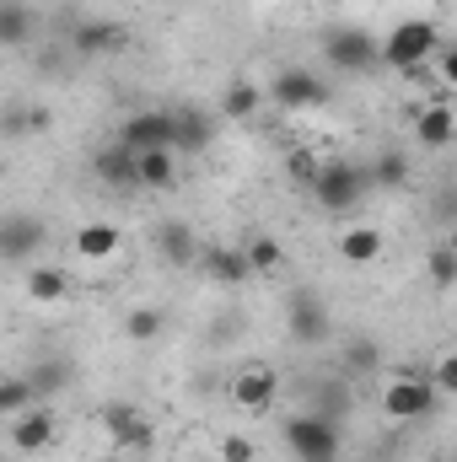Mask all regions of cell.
Returning a JSON list of instances; mask_svg holds the SVG:
<instances>
[{
  "instance_id": "1",
  "label": "cell",
  "mask_w": 457,
  "mask_h": 462,
  "mask_svg": "<svg viewBox=\"0 0 457 462\" xmlns=\"http://www.w3.org/2000/svg\"><path fill=\"white\" fill-rule=\"evenodd\" d=\"M442 54V32L431 16H404L387 38H382V65L393 70H420V65H436Z\"/></svg>"
},
{
  "instance_id": "2",
  "label": "cell",
  "mask_w": 457,
  "mask_h": 462,
  "mask_svg": "<svg viewBox=\"0 0 457 462\" xmlns=\"http://www.w3.org/2000/svg\"><path fill=\"white\" fill-rule=\"evenodd\" d=\"M366 194H371V167H360V162H323V172L312 178V199L329 216L355 210Z\"/></svg>"
},
{
  "instance_id": "3",
  "label": "cell",
  "mask_w": 457,
  "mask_h": 462,
  "mask_svg": "<svg viewBox=\"0 0 457 462\" xmlns=\"http://www.w3.org/2000/svg\"><path fill=\"white\" fill-rule=\"evenodd\" d=\"M285 447L296 452V462H340V420L302 409L296 420H285Z\"/></svg>"
},
{
  "instance_id": "4",
  "label": "cell",
  "mask_w": 457,
  "mask_h": 462,
  "mask_svg": "<svg viewBox=\"0 0 457 462\" xmlns=\"http://www.w3.org/2000/svg\"><path fill=\"white\" fill-rule=\"evenodd\" d=\"M436 403H442V393H436V382L420 376V371H404V376H393V382L382 387V414L398 420V425H415V420L436 414Z\"/></svg>"
},
{
  "instance_id": "5",
  "label": "cell",
  "mask_w": 457,
  "mask_h": 462,
  "mask_svg": "<svg viewBox=\"0 0 457 462\" xmlns=\"http://www.w3.org/2000/svg\"><path fill=\"white\" fill-rule=\"evenodd\" d=\"M323 60L334 70H350V76H366L382 65V43L366 32V27H329L323 32Z\"/></svg>"
},
{
  "instance_id": "6",
  "label": "cell",
  "mask_w": 457,
  "mask_h": 462,
  "mask_svg": "<svg viewBox=\"0 0 457 462\" xmlns=\"http://www.w3.org/2000/svg\"><path fill=\"white\" fill-rule=\"evenodd\" d=\"M269 103H275V108H285V114L323 108V103H329V81H323L318 70H302V65H291V70H280V76L269 81Z\"/></svg>"
},
{
  "instance_id": "7",
  "label": "cell",
  "mask_w": 457,
  "mask_h": 462,
  "mask_svg": "<svg viewBox=\"0 0 457 462\" xmlns=\"http://www.w3.org/2000/svg\"><path fill=\"white\" fill-rule=\"evenodd\" d=\"M103 430H108V441H114L118 452H135V457H145L151 447H156V425L135 409V403H103Z\"/></svg>"
},
{
  "instance_id": "8",
  "label": "cell",
  "mask_w": 457,
  "mask_h": 462,
  "mask_svg": "<svg viewBox=\"0 0 457 462\" xmlns=\"http://www.w3.org/2000/svg\"><path fill=\"white\" fill-rule=\"evenodd\" d=\"M231 403L247 414H269L280 403V371L275 365H242L231 376Z\"/></svg>"
},
{
  "instance_id": "9",
  "label": "cell",
  "mask_w": 457,
  "mask_h": 462,
  "mask_svg": "<svg viewBox=\"0 0 457 462\" xmlns=\"http://www.w3.org/2000/svg\"><path fill=\"white\" fill-rule=\"evenodd\" d=\"M285 328H291V339L302 349H318L334 334V318H329V307H323L312 291H302V296H291V307H285Z\"/></svg>"
},
{
  "instance_id": "10",
  "label": "cell",
  "mask_w": 457,
  "mask_h": 462,
  "mask_svg": "<svg viewBox=\"0 0 457 462\" xmlns=\"http://www.w3.org/2000/svg\"><path fill=\"white\" fill-rule=\"evenodd\" d=\"M118 140L129 151H173V114L167 108H140V114L124 118Z\"/></svg>"
},
{
  "instance_id": "11",
  "label": "cell",
  "mask_w": 457,
  "mask_h": 462,
  "mask_svg": "<svg viewBox=\"0 0 457 462\" xmlns=\"http://www.w3.org/2000/svg\"><path fill=\"white\" fill-rule=\"evenodd\" d=\"M54 436H60V420H54V409H49V403H38V409H27V414H16V420H11V447H16L22 457L49 452V447H54Z\"/></svg>"
},
{
  "instance_id": "12",
  "label": "cell",
  "mask_w": 457,
  "mask_h": 462,
  "mask_svg": "<svg viewBox=\"0 0 457 462\" xmlns=\"http://www.w3.org/2000/svg\"><path fill=\"white\" fill-rule=\"evenodd\" d=\"M43 247V221L38 216H5L0 221V258L5 263H27Z\"/></svg>"
},
{
  "instance_id": "13",
  "label": "cell",
  "mask_w": 457,
  "mask_h": 462,
  "mask_svg": "<svg viewBox=\"0 0 457 462\" xmlns=\"http://www.w3.org/2000/svg\"><path fill=\"white\" fill-rule=\"evenodd\" d=\"M92 172H98L108 189H140V151H129L124 140H114V145H103V151L92 156Z\"/></svg>"
},
{
  "instance_id": "14",
  "label": "cell",
  "mask_w": 457,
  "mask_h": 462,
  "mask_svg": "<svg viewBox=\"0 0 457 462\" xmlns=\"http://www.w3.org/2000/svg\"><path fill=\"white\" fill-rule=\"evenodd\" d=\"M70 43H76V54H87V60H108L118 54L124 43H129V32L118 27V22H103V16H87L76 32H70Z\"/></svg>"
},
{
  "instance_id": "15",
  "label": "cell",
  "mask_w": 457,
  "mask_h": 462,
  "mask_svg": "<svg viewBox=\"0 0 457 462\" xmlns=\"http://www.w3.org/2000/svg\"><path fill=\"white\" fill-rule=\"evenodd\" d=\"M210 140H216V118L205 114V108H194V103L173 108V151H189V156H200Z\"/></svg>"
},
{
  "instance_id": "16",
  "label": "cell",
  "mask_w": 457,
  "mask_h": 462,
  "mask_svg": "<svg viewBox=\"0 0 457 462\" xmlns=\"http://www.w3.org/2000/svg\"><path fill=\"white\" fill-rule=\"evenodd\" d=\"M156 253H162L173 269H194V258H200L194 226H189V221H162V226H156Z\"/></svg>"
},
{
  "instance_id": "17",
  "label": "cell",
  "mask_w": 457,
  "mask_h": 462,
  "mask_svg": "<svg viewBox=\"0 0 457 462\" xmlns=\"http://www.w3.org/2000/svg\"><path fill=\"white\" fill-rule=\"evenodd\" d=\"M415 140H420V145H431V151H447V145L457 140V114L447 108V103L420 108V118H415Z\"/></svg>"
},
{
  "instance_id": "18",
  "label": "cell",
  "mask_w": 457,
  "mask_h": 462,
  "mask_svg": "<svg viewBox=\"0 0 457 462\" xmlns=\"http://www.w3.org/2000/svg\"><path fill=\"white\" fill-rule=\"evenodd\" d=\"M382 253H387V236H382L377 226L340 231V258H344V263H360V269H366V263H377Z\"/></svg>"
},
{
  "instance_id": "19",
  "label": "cell",
  "mask_w": 457,
  "mask_h": 462,
  "mask_svg": "<svg viewBox=\"0 0 457 462\" xmlns=\"http://www.w3.org/2000/svg\"><path fill=\"white\" fill-rule=\"evenodd\" d=\"M118 242H124V231H118L114 221H92V226L76 231V253H81L87 263H103V258H114Z\"/></svg>"
},
{
  "instance_id": "20",
  "label": "cell",
  "mask_w": 457,
  "mask_h": 462,
  "mask_svg": "<svg viewBox=\"0 0 457 462\" xmlns=\"http://www.w3.org/2000/svg\"><path fill=\"white\" fill-rule=\"evenodd\" d=\"M264 103H269V92H258V81H231L227 92H221V118L247 124V118H258Z\"/></svg>"
},
{
  "instance_id": "21",
  "label": "cell",
  "mask_w": 457,
  "mask_h": 462,
  "mask_svg": "<svg viewBox=\"0 0 457 462\" xmlns=\"http://www.w3.org/2000/svg\"><path fill=\"white\" fill-rule=\"evenodd\" d=\"M409 183H415V167H409V156H404V151H382V156L371 162V189L404 194Z\"/></svg>"
},
{
  "instance_id": "22",
  "label": "cell",
  "mask_w": 457,
  "mask_h": 462,
  "mask_svg": "<svg viewBox=\"0 0 457 462\" xmlns=\"http://www.w3.org/2000/svg\"><path fill=\"white\" fill-rule=\"evenodd\" d=\"M205 269H210L216 285H242V280H253V263H247L242 247H210V253H205Z\"/></svg>"
},
{
  "instance_id": "23",
  "label": "cell",
  "mask_w": 457,
  "mask_h": 462,
  "mask_svg": "<svg viewBox=\"0 0 457 462\" xmlns=\"http://www.w3.org/2000/svg\"><path fill=\"white\" fill-rule=\"evenodd\" d=\"M27 296H33V301H43V307H54V301H65V296H70V274H65V269H54V263H38V269L27 274Z\"/></svg>"
},
{
  "instance_id": "24",
  "label": "cell",
  "mask_w": 457,
  "mask_h": 462,
  "mask_svg": "<svg viewBox=\"0 0 457 462\" xmlns=\"http://www.w3.org/2000/svg\"><path fill=\"white\" fill-rule=\"evenodd\" d=\"M38 403H43V398H38V382H33V376H5V382H0V414L16 420V414H27V409H38Z\"/></svg>"
},
{
  "instance_id": "25",
  "label": "cell",
  "mask_w": 457,
  "mask_h": 462,
  "mask_svg": "<svg viewBox=\"0 0 457 462\" xmlns=\"http://www.w3.org/2000/svg\"><path fill=\"white\" fill-rule=\"evenodd\" d=\"M27 32H33V11L22 0H0V43L5 49H22Z\"/></svg>"
},
{
  "instance_id": "26",
  "label": "cell",
  "mask_w": 457,
  "mask_h": 462,
  "mask_svg": "<svg viewBox=\"0 0 457 462\" xmlns=\"http://www.w3.org/2000/svg\"><path fill=\"white\" fill-rule=\"evenodd\" d=\"M173 183H178L173 151H140V189H173Z\"/></svg>"
},
{
  "instance_id": "27",
  "label": "cell",
  "mask_w": 457,
  "mask_h": 462,
  "mask_svg": "<svg viewBox=\"0 0 457 462\" xmlns=\"http://www.w3.org/2000/svg\"><path fill=\"white\" fill-rule=\"evenodd\" d=\"M242 253H247V263H253V274H280V263H285V247L269 236V231H258V236H247L242 242Z\"/></svg>"
},
{
  "instance_id": "28",
  "label": "cell",
  "mask_w": 457,
  "mask_h": 462,
  "mask_svg": "<svg viewBox=\"0 0 457 462\" xmlns=\"http://www.w3.org/2000/svg\"><path fill=\"white\" fill-rule=\"evenodd\" d=\"M425 274H431L436 291H452L457 285V242H436V247L425 253Z\"/></svg>"
},
{
  "instance_id": "29",
  "label": "cell",
  "mask_w": 457,
  "mask_h": 462,
  "mask_svg": "<svg viewBox=\"0 0 457 462\" xmlns=\"http://www.w3.org/2000/svg\"><path fill=\"white\" fill-rule=\"evenodd\" d=\"M162 323H167L162 307H135V312L124 318V339H129V345H151V339L162 334Z\"/></svg>"
},
{
  "instance_id": "30",
  "label": "cell",
  "mask_w": 457,
  "mask_h": 462,
  "mask_svg": "<svg viewBox=\"0 0 457 462\" xmlns=\"http://www.w3.org/2000/svg\"><path fill=\"white\" fill-rule=\"evenodd\" d=\"M377 360H382L377 339H344V371H350V376H366V371H377Z\"/></svg>"
},
{
  "instance_id": "31",
  "label": "cell",
  "mask_w": 457,
  "mask_h": 462,
  "mask_svg": "<svg viewBox=\"0 0 457 462\" xmlns=\"http://www.w3.org/2000/svg\"><path fill=\"white\" fill-rule=\"evenodd\" d=\"M33 382H38V398L49 403L60 387H70V365H65V360H43V365L33 371Z\"/></svg>"
},
{
  "instance_id": "32",
  "label": "cell",
  "mask_w": 457,
  "mask_h": 462,
  "mask_svg": "<svg viewBox=\"0 0 457 462\" xmlns=\"http://www.w3.org/2000/svg\"><path fill=\"white\" fill-rule=\"evenodd\" d=\"M216 457H221V462H258V441H253V436H242V430H231V436H221Z\"/></svg>"
},
{
  "instance_id": "33",
  "label": "cell",
  "mask_w": 457,
  "mask_h": 462,
  "mask_svg": "<svg viewBox=\"0 0 457 462\" xmlns=\"http://www.w3.org/2000/svg\"><path fill=\"white\" fill-rule=\"evenodd\" d=\"M431 382L442 398H457V349H447L442 360H431Z\"/></svg>"
},
{
  "instance_id": "34",
  "label": "cell",
  "mask_w": 457,
  "mask_h": 462,
  "mask_svg": "<svg viewBox=\"0 0 457 462\" xmlns=\"http://www.w3.org/2000/svg\"><path fill=\"white\" fill-rule=\"evenodd\" d=\"M285 172H291L302 189H312V178L323 172V162H312V151H291V156H285Z\"/></svg>"
},
{
  "instance_id": "35",
  "label": "cell",
  "mask_w": 457,
  "mask_h": 462,
  "mask_svg": "<svg viewBox=\"0 0 457 462\" xmlns=\"http://www.w3.org/2000/svg\"><path fill=\"white\" fill-rule=\"evenodd\" d=\"M5 129H11V134H22V129H38V134H43V129H49V108H27V114H11V118H5Z\"/></svg>"
},
{
  "instance_id": "36",
  "label": "cell",
  "mask_w": 457,
  "mask_h": 462,
  "mask_svg": "<svg viewBox=\"0 0 457 462\" xmlns=\"http://www.w3.org/2000/svg\"><path fill=\"white\" fill-rule=\"evenodd\" d=\"M436 76H442V87H452L457 92V43H442V54H436Z\"/></svg>"
},
{
  "instance_id": "37",
  "label": "cell",
  "mask_w": 457,
  "mask_h": 462,
  "mask_svg": "<svg viewBox=\"0 0 457 462\" xmlns=\"http://www.w3.org/2000/svg\"><path fill=\"white\" fill-rule=\"evenodd\" d=\"M344 409H350V403H344V387H334V382H329V387L318 393V414H334V420H340Z\"/></svg>"
},
{
  "instance_id": "38",
  "label": "cell",
  "mask_w": 457,
  "mask_h": 462,
  "mask_svg": "<svg viewBox=\"0 0 457 462\" xmlns=\"http://www.w3.org/2000/svg\"><path fill=\"white\" fill-rule=\"evenodd\" d=\"M436 462H452V457H436Z\"/></svg>"
}]
</instances>
